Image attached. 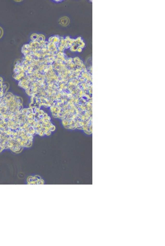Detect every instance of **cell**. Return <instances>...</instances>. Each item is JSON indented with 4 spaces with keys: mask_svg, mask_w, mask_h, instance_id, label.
I'll use <instances>...</instances> for the list:
<instances>
[{
    "mask_svg": "<svg viewBox=\"0 0 165 246\" xmlns=\"http://www.w3.org/2000/svg\"><path fill=\"white\" fill-rule=\"evenodd\" d=\"M69 19L67 17H63L59 20V23L63 26H67L70 22Z\"/></svg>",
    "mask_w": 165,
    "mask_h": 246,
    "instance_id": "1",
    "label": "cell"
},
{
    "mask_svg": "<svg viewBox=\"0 0 165 246\" xmlns=\"http://www.w3.org/2000/svg\"><path fill=\"white\" fill-rule=\"evenodd\" d=\"M3 35V31L2 28L0 27V39L1 38Z\"/></svg>",
    "mask_w": 165,
    "mask_h": 246,
    "instance_id": "2",
    "label": "cell"
},
{
    "mask_svg": "<svg viewBox=\"0 0 165 246\" xmlns=\"http://www.w3.org/2000/svg\"><path fill=\"white\" fill-rule=\"evenodd\" d=\"M77 49H78V51L79 52H81L82 51V49L81 48H79Z\"/></svg>",
    "mask_w": 165,
    "mask_h": 246,
    "instance_id": "3",
    "label": "cell"
},
{
    "mask_svg": "<svg viewBox=\"0 0 165 246\" xmlns=\"http://www.w3.org/2000/svg\"><path fill=\"white\" fill-rule=\"evenodd\" d=\"M2 81H3V79H2V78L0 77V83H1Z\"/></svg>",
    "mask_w": 165,
    "mask_h": 246,
    "instance_id": "4",
    "label": "cell"
}]
</instances>
